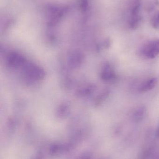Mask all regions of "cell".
<instances>
[{
  "instance_id": "obj_3",
  "label": "cell",
  "mask_w": 159,
  "mask_h": 159,
  "mask_svg": "<svg viewBox=\"0 0 159 159\" xmlns=\"http://www.w3.org/2000/svg\"><path fill=\"white\" fill-rule=\"evenodd\" d=\"M143 53L148 59H154L159 54V39L153 40L144 48Z\"/></svg>"
},
{
  "instance_id": "obj_9",
  "label": "cell",
  "mask_w": 159,
  "mask_h": 159,
  "mask_svg": "<svg viewBox=\"0 0 159 159\" xmlns=\"http://www.w3.org/2000/svg\"><path fill=\"white\" fill-rule=\"evenodd\" d=\"M93 154L90 152H85L82 153L75 159H93Z\"/></svg>"
},
{
  "instance_id": "obj_6",
  "label": "cell",
  "mask_w": 159,
  "mask_h": 159,
  "mask_svg": "<svg viewBox=\"0 0 159 159\" xmlns=\"http://www.w3.org/2000/svg\"><path fill=\"white\" fill-rule=\"evenodd\" d=\"M146 108L145 106H141L137 108L133 114V119L134 122L139 123L141 122L146 114Z\"/></svg>"
},
{
  "instance_id": "obj_8",
  "label": "cell",
  "mask_w": 159,
  "mask_h": 159,
  "mask_svg": "<svg viewBox=\"0 0 159 159\" xmlns=\"http://www.w3.org/2000/svg\"><path fill=\"white\" fill-rule=\"evenodd\" d=\"M151 25L155 29H159V12L154 16L151 20Z\"/></svg>"
},
{
  "instance_id": "obj_2",
  "label": "cell",
  "mask_w": 159,
  "mask_h": 159,
  "mask_svg": "<svg viewBox=\"0 0 159 159\" xmlns=\"http://www.w3.org/2000/svg\"><path fill=\"white\" fill-rule=\"evenodd\" d=\"M67 7L58 6H51L47 9V20L50 26L55 25L66 13Z\"/></svg>"
},
{
  "instance_id": "obj_10",
  "label": "cell",
  "mask_w": 159,
  "mask_h": 159,
  "mask_svg": "<svg viewBox=\"0 0 159 159\" xmlns=\"http://www.w3.org/2000/svg\"><path fill=\"white\" fill-rule=\"evenodd\" d=\"M89 7L88 0H81L80 1V8L83 13L87 11Z\"/></svg>"
},
{
  "instance_id": "obj_1",
  "label": "cell",
  "mask_w": 159,
  "mask_h": 159,
  "mask_svg": "<svg viewBox=\"0 0 159 159\" xmlns=\"http://www.w3.org/2000/svg\"><path fill=\"white\" fill-rule=\"evenodd\" d=\"M76 147L68 140L64 143H55L49 146V153L52 157H60L70 153Z\"/></svg>"
},
{
  "instance_id": "obj_7",
  "label": "cell",
  "mask_w": 159,
  "mask_h": 159,
  "mask_svg": "<svg viewBox=\"0 0 159 159\" xmlns=\"http://www.w3.org/2000/svg\"><path fill=\"white\" fill-rule=\"evenodd\" d=\"M142 22V17L140 15L131 16L130 21V27L133 30H136L140 26Z\"/></svg>"
},
{
  "instance_id": "obj_4",
  "label": "cell",
  "mask_w": 159,
  "mask_h": 159,
  "mask_svg": "<svg viewBox=\"0 0 159 159\" xmlns=\"http://www.w3.org/2000/svg\"><path fill=\"white\" fill-rule=\"evenodd\" d=\"M101 77L105 81H112L116 79L117 75L113 67L110 64H106L103 69Z\"/></svg>"
},
{
  "instance_id": "obj_12",
  "label": "cell",
  "mask_w": 159,
  "mask_h": 159,
  "mask_svg": "<svg viewBox=\"0 0 159 159\" xmlns=\"http://www.w3.org/2000/svg\"><path fill=\"white\" fill-rule=\"evenodd\" d=\"M156 135L157 137H159V127L157 128L156 132Z\"/></svg>"
},
{
  "instance_id": "obj_11",
  "label": "cell",
  "mask_w": 159,
  "mask_h": 159,
  "mask_svg": "<svg viewBox=\"0 0 159 159\" xmlns=\"http://www.w3.org/2000/svg\"><path fill=\"white\" fill-rule=\"evenodd\" d=\"M34 159H44L43 158V156L41 153H38L37 155L35 156Z\"/></svg>"
},
{
  "instance_id": "obj_5",
  "label": "cell",
  "mask_w": 159,
  "mask_h": 159,
  "mask_svg": "<svg viewBox=\"0 0 159 159\" xmlns=\"http://www.w3.org/2000/svg\"><path fill=\"white\" fill-rule=\"evenodd\" d=\"M157 83V78H152L144 82L139 88V91L141 92H145L151 90L156 87Z\"/></svg>"
}]
</instances>
